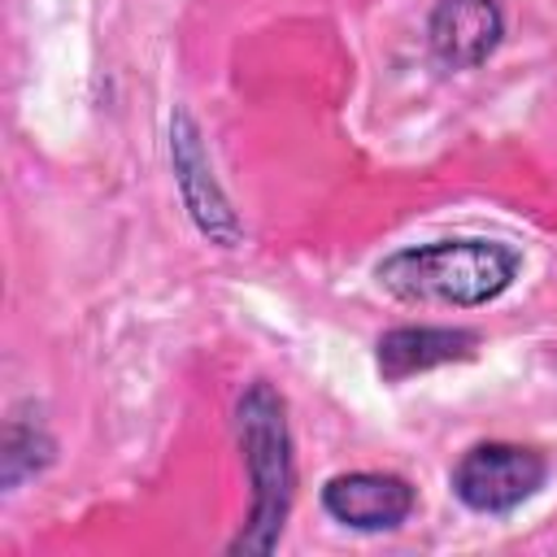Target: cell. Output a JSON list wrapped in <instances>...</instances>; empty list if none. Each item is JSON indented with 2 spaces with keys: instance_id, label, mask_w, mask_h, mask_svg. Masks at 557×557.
I'll return each mask as SVG.
<instances>
[{
  "instance_id": "cell-1",
  "label": "cell",
  "mask_w": 557,
  "mask_h": 557,
  "mask_svg": "<svg viewBox=\"0 0 557 557\" xmlns=\"http://www.w3.org/2000/svg\"><path fill=\"white\" fill-rule=\"evenodd\" d=\"M522 270V252L500 239H435L396 248L374 265L383 292L405 305H457L474 309L496 300Z\"/></svg>"
},
{
  "instance_id": "cell-2",
  "label": "cell",
  "mask_w": 557,
  "mask_h": 557,
  "mask_svg": "<svg viewBox=\"0 0 557 557\" xmlns=\"http://www.w3.org/2000/svg\"><path fill=\"white\" fill-rule=\"evenodd\" d=\"M235 431L244 448V466L252 479V513L244 531L231 540V553H270L283 535V522L292 513V492H296V461H292V435H287V413L283 396L257 379L239 405H235Z\"/></svg>"
},
{
  "instance_id": "cell-3",
  "label": "cell",
  "mask_w": 557,
  "mask_h": 557,
  "mask_svg": "<svg viewBox=\"0 0 557 557\" xmlns=\"http://www.w3.org/2000/svg\"><path fill=\"white\" fill-rule=\"evenodd\" d=\"M548 479V461L540 448L487 440L457 457L448 483L453 496L474 513H509L522 500H531Z\"/></svg>"
},
{
  "instance_id": "cell-4",
  "label": "cell",
  "mask_w": 557,
  "mask_h": 557,
  "mask_svg": "<svg viewBox=\"0 0 557 557\" xmlns=\"http://www.w3.org/2000/svg\"><path fill=\"white\" fill-rule=\"evenodd\" d=\"M170 157H174V183H178L183 205H187L191 222L200 226V235H209L222 248H235L239 218H235L231 200L222 196V187L209 170V157L200 148V131L187 113H174V122H170Z\"/></svg>"
},
{
  "instance_id": "cell-5",
  "label": "cell",
  "mask_w": 557,
  "mask_h": 557,
  "mask_svg": "<svg viewBox=\"0 0 557 557\" xmlns=\"http://www.w3.org/2000/svg\"><path fill=\"white\" fill-rule=\"evenodd\" d=\"M413 487L400 474L383 470H352L335 474L322 487V509L352 531H396L413 513Z\"/></svg>"
},
{
  "instance_id": "cell-6",
  "label": "cell",
  "mask_w": 557,
  "mask_h": 557,
  "mask_svg": "<svg viewBox=\"0 0 557 557\" xmlns=\"http://www.w3.org/2000/svg\"><path fill=\"white\" fill-rule=\"evenodd\" d=\"M426 39L448 70H474L500 48L505 13L496 0H440L431 9Z\"/></svg>"
},
{
  "instance_id": "cell-7",
  "label": "cell",
  "mask_w": 557,
  "mask_h": 557,
  "mask_svg": "<svg viewBox=\"0 0 557 557\" xmlns=\"http://www.w3.org/2000/svg\"><path fill=\"white\" fill-rule=\"evenodd\" d=\"M479 348V331L470 326H396L379 335L374 366L383 383H405L413 374H426L448 361H470Z\"/></svg>"
}]
</instances>
